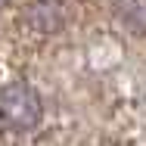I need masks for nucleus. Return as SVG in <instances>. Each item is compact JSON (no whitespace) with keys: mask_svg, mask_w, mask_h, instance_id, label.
<instances>
[{"mask_svg":"<svg viewBox=\"0 0 146 146\" xmlns=\"http://www.w3.org/2000/svg\"><path fill=\"white\" fill-rule=\"evenodd\" d=\"M115 13L134 31L146 34V0H115Z\"/></svg>","mask_w":146,"mask_h":146,"instance_id":"2","label":"nucleus"},{"mask_svg":"<svg viewBox=\"0 0 146 146\" xmlns=\"http://www.w3.org/2000/svg\"><path fill=\"white\" fill-rule=\"evenodd\" d=\"M0 121L6 127H34L40 121V100L28 84H6L0 90Z\"/></svg>","mask_w":146,"mask_h":146,"instance_id":"1","label":"nucleus"}]
</instances>
